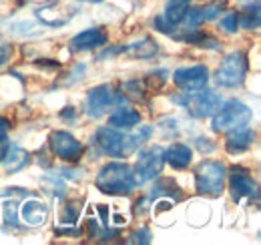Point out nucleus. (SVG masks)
Returning a JSON list of instances; mask_svg holds the SVG:
<instances>
[{"instance_id": "obj_1", "label": "nucleus", "mask_w": 261, "mask_h": 245, "mask_svg": "<svg viewBox=\"0 0 261 245\" xmlns=\"http://www.w3.org/2000/svg\"><path fill=\"white\" fill-rule=\"evenodd\" d=\"M151 135V129L149 127H143L139 133H133V135H125L121 133L119 129H113V127H102L97 131V143L98 147L111 157H127L133 151L139 149V145H143Z\"/></svg>"}, {"instance_id": "obj_2", "label": "nucleus", "mask_w": 261, "mask_h": 245, "mask_svg": "<svg viewBox=\"0 0 261 245\" xmlns=\"http://www.w3.org/2000/svg\"><path fill=\"white\" fill-rule=\"evenodd\" d=\"M97 189L107 195H129L135 189L133 169L127 163H107L97 175Z\"/></svg>"}, {"instance_id": "obj_3", "label": "nucleus", "mask_w": 261, "mask_h": 245, "mask_svg": "<svg viewBox=\"0 0 261 245\" xmlns=\"http://www.w3.org/2000/svg\"><path fill=\"white\" fill-rule=\"evenodd\" d=\"M213 131H219V133H225V131H233V129H239V127H245L249 125L253 119V113L251 109L241 103V101H227L223 105H219V109L213 113Z\"/></svg>"}, {"instance_id": "obj_4", "label": "nucleus", "mask_w": 261, "mask_h": 245, "mask_svg": "<svg viewBox=\"0 0 261 245\" xmlns=\"http://www.w3.org/2000/svg\"><path fill=\"white\" fill-rule=\"evenodd\" d=\"M195 187L201 195L219 197L225 187V165L219 161H203L195 171Z\"/></svg>"}, {"instance_id": "obj_5", "label": "nucleus", "mask_w": 261, "mask_h": 245, "mask_svg": "<svg viewBox=\"0 0 261 245\" xmlns=\"http://www.w3.org/2000/svg\"><path fill=\"white\" fill-rule=\"evenodd\" d=\"M249 62H247V55L243 51H235L225 57V61L221 62V66L217 68L215 81L219 87L225 89H235L239 85H243L245 75H247Z\"/></svg>"}, {"instance_id": "obj_6", "label": "nucleus", "mask_w": 261, "mask_h": 245, "mask_svg": "<svg viewBox=\"0 0 261 245\" xmlns=\"http://www.w3.org/2000/svg\"><path fill=\"white\" fill-rule=\"evenodd\" d=\"M173 101L179 103L181 107H185L189 111V115L195 117V119L211 117L219 109V105H221L219 94L213 91L185 92V96H173Z\"/></svg>"}, {"instance_id": "obj_7", "label": "nucleus", "mask_w": 261, "mask_h": 245, "mask_svg": "<svg viewBox=\"0 0 261 245\" xmlns=\"http://www.w3.org/2000/svg\"><path fill=\"white\" fill-rule=\"evenodd\" d=\"M165 157L161 147H149L139 153V159L135 163V185H141L149 179H155L163 169Z\"/></svg>"}, {"instance_id": "obj_8", "label": "nucleus", "mask_w": 261, "mask_h": 245, "mask_svg": "<svg viewBox=\"0 0 261 245\" xmlns=\"http://www.w3.org/2000/svg\"><path fill=\"white\" fill-rule=\"evenodd\" d=\"M79 12V6L74 2H50V4H44L40 8H36V18L46 24V27H53V29H59V27H65L68 24Z\"/></svg>"}, {"instance_id": "obj_9", "label": "nucleus", "mask_w": 261, "mask_h": 245, "mask_svg": "<svg viewBox=\"0 0 261 245\" xmlns=\"http://www.w3.org/2000/svg\"><path fill=\"white\" fill-rule=\"evenodd\" d=\"M209 81V68L203 64L195 66H181L173 72V83L185 92L203 91Z\"/></svg>"}, {"instance_id": "obj_10", "label": "nucleus", "mask_w": 261, "mask_h": 245, "mask_svg": "<svg viewBox=\"0 0 261 245\" xmlns=\"http://www.w3.org/2000/svg\"><path fill=\"white\" fill-rule=\"evenodd\" d=\"M50 149L66 163H76L85 153V145L66 131H55L50 135Z\"/></svg>"}, {"instance_id": "obj_11", "label": "nucleus", "mask_w": 261, "mask_h": 245, "mask_svg": "<svg viewBox=\"0 0 261 245\" xmlns=\"http://www.w3.org/2000/svg\"><path fill=\"white\" fill-rule=\"evenodd\" d=\"M113 101H115V92L111 89V85H98L95 89H91L89 96H87V113H89V117H93V119L102 117L107 107Z\"/></svg>"}, {"instance_id": "obj_12", "label": "nucleus", "mask_w": 261, "mask_h": 245, "mask_svg": "<svg viewBox=\"0 0 261 245\" xmlns=\"http://www.w3.org/2000/svg\"><path fill=\"white\" fill-rule=\"evenodd\" d=\"M229 185H231V195L237 201L239 199H251V197L255 199L257 197V183L243 169H233Z\"/></svg>"}, {"instance_id": "obj_13", "label": "nucleus", "mask_w": 261, "mask_h": 245, "mask_svg": "<svg viewBox=\"0 0 261 245\" xmlns=\"http://www.w3.org/2000/svg\"><path fill=\"white\" fill-rule=\"evenodd\" d=\"M105 42H107V32L102 29H87L70 38V48L72 51H93V48L102 46Z\"/></svg>"}, {"instance_id": "obj_14", "label": "nucleus", "mask_w": 261, "mask_h": 245, "mask_svg": "<svg viewBox=\"0 0 261 245\" xmlns=\"http://www.w3.org/2000/svg\"><path fill=\"white\" fill-rule=\"evenodd\" d=\"M253 137H255V133L247 125L239 127V129H233V131H229L225 147H227L229 153H243V151H247L253 145Z\"/></svg>"}, {"instance_id": "obj_15", "label": "nucleus", "mask_w": 261, "mask_h": 245, "mask_svg": "<svg viewBox=\"0 0 261 245\" xmlns=\"http://www.w3.org/2000/svg\"><path fill=\"white\" fill-rule=\"evenodd\" d=\"M20 215H22V221L31 227H36V225H42L48 217V207L44 201L40 199H29L22 203L20 207Z\"/></svg>"}, {"instance_id": "obj_16", "label": "nucleus", "mask_w": 261, "mask_h": 245, "mask_svg": "<svg viewBox=\"0 0 261 245\" xmlns=\"http://www.w3.org/2000/svg\"><path fill=\"white\" fill-rule=\"evenodd\" d=\"M31 163V155L24 149H20L18 145H8L4 157H2V167L6 173H18L20 169H24Z\"/></svg>"}, {"instance_id": "obj_17", "label": "nucleus", "mask_w": 261, "mask_h": 245, "mask_svg": "<svg viewBox=\"0 0 261 245\" xmlns=\"http://www.w3.org/2000/svg\"><path fill=\"white\" fill-rule=\"evenodd\" d=\"M165 161L173 167V169H187L191 165V159H193V153L187 145L183 143H173L167 151H163Z\"/></svg>"}, {"instance_id": "obj_18", "label": "nucleus", "mask_w": 261, "mask_h": 245, "mask_svg": "<svg viewBox=\"0 0 261 245\" xmlns=\"http://www.w3.org/2000/svg\"><path fill=\"white\" fill-rule=\"evenodd\" d=\"M141 121V117H139V113L135 111V109H130V107H121V109H117L113 115H111V127L113 129H133V127H137Z\"/></svg>"}, {"instance_id": "obj_19", "label": "nucleus", "mask_w": 261, "mask_h": 245, "mask_svg": "<svg viewBox=\"0 0 261 245\" xmlns=\"http://www.w3.org/2000/svg\"><path fill=\"white\" fill-rule=\"evenodd\" d=\"M189 4H191V0H169L163 16L167 20V24H173V27L181 24L185 14H187V10H189Z\"/></svg>"}, {"instance_id": "obj_20", "label": "nucleus", "mask_w": 261, "mask_h": 245, "mask_svg": "<svg viewBox=\"0 0 261 245\" xmlns=\"http://www.w3.org/2000/svg\"><path fill=\"white\" fill-rule=\"evenodd\" d=\"M239 18V22H241V27L243 29H247V31H257L259 29V2L255 0L253 2V10L251 8H247L241 16H237Z\"/></svg>"}, {"instance_id": "obj_21", "label": "nucleus", "mask_w": 261, "mask_h": 245, "mask_svg": "<svg viewBox=\"0 0 261 245\" xmlns=\"http://www.w3.org/2000/svg\"><path fill=\"white\" fill-rule=\"evenodd\" d=\"M79 213H81V205L76 201H65V205L61 209V223H66V225L76 223Z\"/></svg>"}, {"instance_id": "obj_22", "label": "nucleus", "mask_w": 261, "mask_h": 245, "mask_svg": "<svg viewBox=\"0 0 261 245\" xmlns=\"http://www.w3.org/2000/svg\"><path fill=\"white\" fill-rule=\"evenodd\" d=\"M133 48V53L137 55V57H153L155 53H157V44L153 42V40H149V38H145L143 42H137V44H133L130 46Z\"/></svg>"}, {"instance_id": "obj_23", "label": "nucleus", "mask_w": 261, "mask_h": 245, "mask_svg": "<svg viewBox=\"0 0 261 245\" xmlns=\"http://www.w3.org/2000/svg\"><path fill=\"white\" fill-rule=\"evenodd\" d=\"M130 243H151V231L147 229V227H141L139 231H135L133 235H130L129 239Z\"/></svg>"}, {"instance_id": "obj_24", "label": "nucleus", "mask_w": 261, "mask_h": 245, "mask_svg": "<svg viewBox=\"0 0 261 245\" xmlns=\"http://www.w3.org/2000/svg\"><path fill=\"white\" fill-rule=\"evenodd\" d=\"M237 24H239V18H237L235 12H231V14H227V16L221 18V29H223V31L235 32L237 31Z\"/></svg>"}, {"instance_id": "obj_25", "label": "nucleus", "mask_w": 261, "mask_h": 245, "mask_svg": "<svg viewBox=\"0 0 261 245\" xmlns=\"http://www.w3.org/2000/svg\"><path fill=\"white\" fill-rule=\"evenodd\" d=\"M4 221L16 223V203H4Z\"/></svg>"}, {"instance_id": "obj_26", "label": "nucleus", "mask_w": 261, "mask_h": 245, "mask_svg": "<svg viewBox=\"0 0 261 245\" xmlns=\"http://www.w3.org/2000/svg\"><path fill=\"white\" fill-rule=\"evenodd\" d=\"M201 10H203V20H213V18H217V16H219V12H221V6L213 4V6L201 8Z\"/></svg>"}, {"instance_id": "obj_27", "label": "nucleus", "mask_w": 261, "mask_h": 245, "mask_svg": "<svg viewBox=\"0 0 261 245\" xmlns=\"http://www.w3.org/2000/svg\"><path fill=\"white\" fill-rule=\"evenodd\" d=\"M10 57H12V46L10 44H0V68L10 61Z\"/></svg>"}, {"instance_id": "obj_28", "label": "nucleus", "mask_w": 261, "mask_h": 245, "mask_svg": "<svg viewBox=\"0 0 261 245\" xmlns=\"http://www.w3.org/2000/svg\"><path fill=\"white\" fill-rule=\"evenodd\" d=\"M8 127H10L8 121L0 117V139H6V135H8Z\"/></svg>"}, {"instance_id": "obj_29", "label": "nucleus", "mask_w": 261, "mask_h": 245, "mask_svg": "<svg viewBox=\"0 0 261 245\" xmlns=\"http://www.w3.org/2000/svg\"><path fill=\"white\" fill-rule=\"evenodd\" d=\"M6 147H8L6 139H0V161H2V157H4V151H6Z\"/></svg>"}, {"instance_id": "obj_30", "label": "nucleus", "mask_w": 261, "mask_h": 245, "mask_svg": "<svg viewBox=\"0 0 261 245\" xmlns=\"http://www.w3.org/2000/svg\"><path fill=\"white\" fill-rule=\"evenodd\" d=\"M68 111H63V117H76V113H72V107H66Z\"/></svg>"}, {"instance_id": "obj_31", "label": "nucleus", "mask_w": 261, "mask_h": 245, "mask_svg": "<svg viewBox=\"0 0 261 245\" xmlns=\"http://www.w3.org/2000/svg\"><path fill=\"white\" fill-rule=\"evenodd\" d=\"M87 2H100V0H87Z\"/></svg>"}]
</instances>
